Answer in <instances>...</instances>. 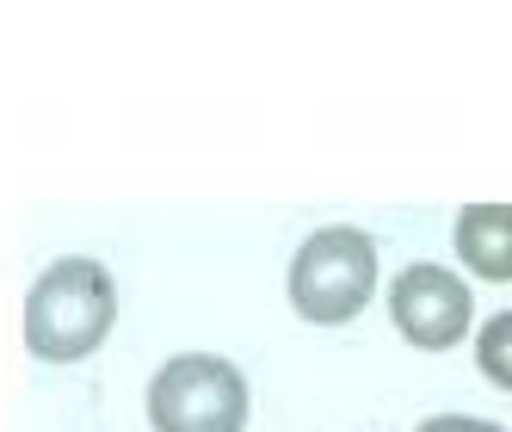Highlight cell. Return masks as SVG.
I'll return each mask as SVG.
<instances>
[{"label": "cell", "instance_id": "cell-6", "mask_svg": "<svg viewBox=\"0 0 512 432\" xmlns=\"http://www.w3.org/2000/svg\"><path fill=\"white\" fill-rule=\"evenodd\" d=\"M475 365L494 389H512V309H500L482 334H475Z\"/></svg>", "mask_w": 512, "mask_h": 432}, {"label": "cell", "instance_id": "cell-1", "mask_svg": "<svg viewBox=\"0 0 512 432\" xmlns=\"http://www.w3.org/2000/svg\"><path fill=\"white\" fill-rule=\"evenodd\" d=\"M118 321V284L99 260H56L25 297V346L44 365H81Z\"/></svg>", "mask_w": 512, "mask_h": 432}, {"label": "cell", "instance_id": "cell-4", "mask_svg": "<svg viewBox=\"0 0 512 432\" xmlns=\"http://www.w3.org/2000/svg\"><path fill=\"white\" fill-rule=\"evenodd\" d=\"M469 315H475L469 284L445 266H432V260L395 272V284H389V321L420 352H451L469 334Z\"/></svg>", "mask_w": 512, "mask_h": 432}, {"label": "cell", "instance_id": "cell-3", "mask_svg": "<svg viewBox=\"0 0 512 432\" xmlns=\"http://www.w3.org/2000/svg\"><path fill=\"white\" fill-rule=\"evenodd\" d=\"M253 395L229 358L179 352L149 383V426L155 432H247Z\"/></svg>", "mask_w": 512, "mask_h": 432}, {"label": "cell", "instance_id": "cell-2", "mask_svg": "<svg viewBox=\"0 0 512 432\" xmlns=\"http://www.w3.org/2000/svg\"><path fill=\"white\" fill-rule=\"evenodd\" d=\"M377 291V247L364 229H315L290 260V309L315 328H346Z\"/></svg>", "mask_w": 512, "mask_h": 432}, {"label": "cell", "instance_id": "cell-7", "mask_svg": "<svg viewBox=\"0 0 512 432\" xmlns=\"http://www.w3.org/2000/svg\"><path fill=\"white\" fill-rule=\"evenodd\" d=\"M414 432H506V426L500 420H482V414H432Z\"/></svg>", "mask_w": 512, "mask_h": 432}, {"label": "cell", "instance_id": "cell-5", "mask_svg": "<svg viewBox=\"0 0 512 432\" xmlns=\"http://www.w3.org/2000/svg\"><path fill=\"white\" fill-rule=\"evenodd\" d=\"M457 260L488 284H512V204H469L457 216Z\"/></svg>", "mask_w": 512, "mask_h": 432}]
</instances>
